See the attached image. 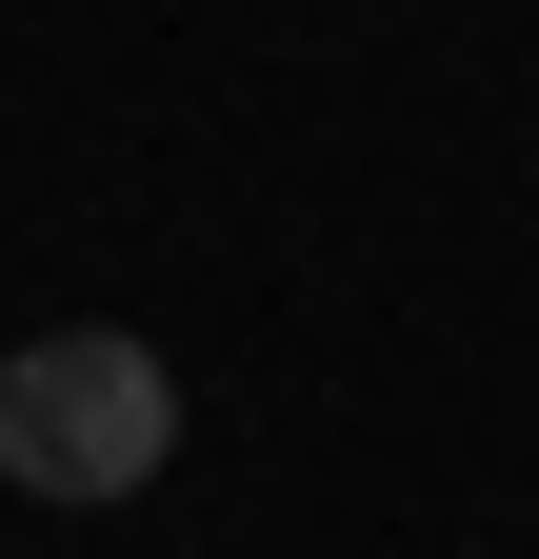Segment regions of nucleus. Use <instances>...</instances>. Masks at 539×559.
<instances>
[{"label":"nucleus","instance_id":"nucleus-2","mask_svg":"<svg viewBox=\"0 0 539 559\" xmlns=\"http://www.w3.org/2000/svg\"><path fill=\"white\" fill-rule=\"evenodd\" d=\"M0 360H21V340H0Z\"/></svg>","mask_w":539,"mask_h":559},{"label":"nucleus","instance_id":"nucleus-1","mask_svg":"<svg viewBox=\"0 0 539 559\" xmlns=\"http://www.w3.org/2000/svg\"><path fill=\"white\" fill-rule=\"evenodd\" d=\"M180 460V360L160 340H120V320H60V340H21L0 360V479L21 500H141V479Z\"/></svg>","mask_w":539,"mask_h":559}]
</instances>
